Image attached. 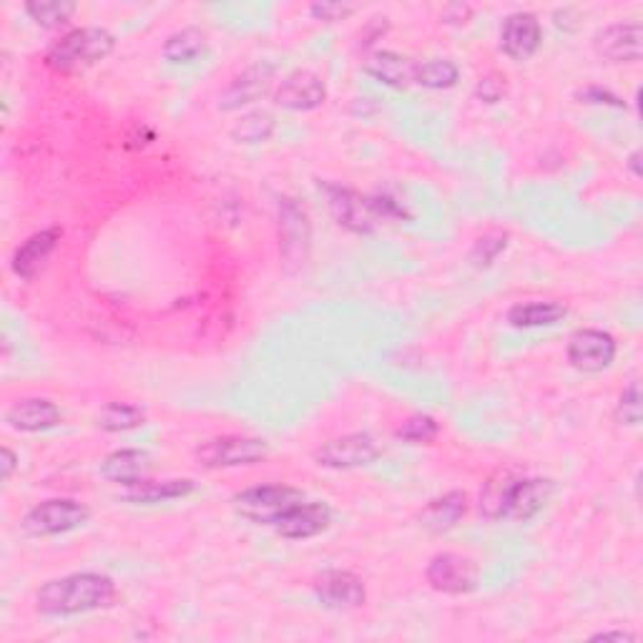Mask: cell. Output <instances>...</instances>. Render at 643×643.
I'll return each instance as SVG.
<instances>
[{
	"label": "cell",
	"mask_w": 643,
	"mask_h": 643,
	"mask_svg": "<svg viewBox=\"0 0 643 643\" xmlns=\"http://www.w3.org/2000/svg\"><path fill=\"white\" fill-rule=\"evenodd\" d=\"M61 242V229L59 227H48L41 229L26 239V242L16 249V254L11 259L13 274L21 277L23 282L36 280V274L43 270L48 257L56 252V247Z\"/></svg>",
	"instance_id": "obj_19"
},
{
	"label": "cell",
	"mask_w": 643,
	"mask_h": 643,
	"mask_svg": "<svg viewBox=\"0 0 643 643\" xmlns=\"http://www.w3.org/2000/svg\"><path fill=\"white\" fill-rule=\"evenodd\" d=\"M362 71L370 76V79L380 81L382 86H390V89H408L412 83V71H415V61L405 59L395 51H374L362 63Z\"/></svg>",
	"instance_id": "obj_22"
},
{
	"label": "cell",
	"mask_w": 643,
	"mask_h": 643,
	"mask_svg": "<svg viewBox=\"0 0 643 643\" xmlns=\"http://www.w3.org/2000/svg\"><path fill=\"white\" fill-rule=\"evenodd\" d=\"M147 422V412L133 402H106L96 415V425L103 433H129V430L141 428Z\"/></svg>",
	"instance_id": "obj_27"
},
{
	"label": "cell",
	"mask_w": 643,
	"mask_h": 643,
	"mask_svg": "<svg viewBox=\"0 0 643 643\" xmlns=\"http://www.w3.org/2000/svg\"><path fill=\"white\" fill-rule=\"evenodd\" d=\"M332 525V508L322 501H302L274 523L277 535L287 541H310Z\"/></svg>",
	"instance_id": "obj_17"
},
{
	"label": "cell",
	"mask_w": 643,
	"mask_h": 643,
	"mask_svg": "<svg viewBox=\"0 0 643 643\" xmlns=\"http://www.w3.org/2000/svg\"><path fill=\"white\" fill-rule=\"evenodd\" d=\"M555 480L551 478H515V483L505 501V521L528 523L543 513V508L553 501Z\"/></svg>",
	"instance_id": "obj_13"
},
{
	"label": "cell",
	"mask_w": 643,
	"mask_h": 643,
	"mask_svg": "<svg viewBox=\"0 0 643 643\" xmlns=\"http://www.w3.org/2000/svg\"><path fill=\"white\" fill-rule=\"evenodd\" d=\"M543 43V26L535 13L508 16L501 28V51L511 61H528L539 53Z\"/></svg>",
	"instance_id": "obj_16"
},
{
	"label": "cell",
	"mask_w": 643,
	"mask_h": 643,
	"mask_svg": "<svg viewBox=\"0 0 643 643\" xmlns=\"http://www.w3.org/2000/svg\"><path fill=\"white\" fill-rule=\"evenodd\" d=\"M113 51H117V36L99 26H83L48 48L43 61L56 73L73 76L109 59Z\"/></svg>",
	"instance_id": "obj_3"
},
{
	"label": "cell",
	"mask_w": 643,
	"mask_h": 643,
	"mask_svg": "<svg viewBox=\"0 0 643 643\" xmlns=\"http://www.w3.org/2000/svg\"><path fill=\"white\" fill-rule=\"evenodd\" d=\"M643 418V405H641V385L636 380L629 382V388L621 392L619 405H616V420L626 428H639Z\"/></svg>",
	"instance_id": "obj_32"
},
{
	"label": "cell",
	"mask_w": 643,
	"mask_h": 643,
	"mask_svg": "<svg viewBox=\"0 0 643 643\" xmlns=\"http://www.w3.org/2000/svg\"><path fill=\"white\" fill-rule=\"evenodd\" d=\"M626 167L631 169V174L636 177V179H641V177H643V169H641V151H639V149H633V151L629 153V159H626Z\"/></svg>",
	"instance_id": "obj_40"
},
{
	"label": "cell",
	"mask_w": 643,
	"mask_h": 643,
	"mask_svg": "<svg viewBox=\"0 0 643 643\" xmlns=\"http://www.w3.org/2000/svg\"><path fill=\"white\" fill-rule=\"evenodd\" d=\"M23 8L36 26L48 28V31L63 28L76 13V3L71 0H31Z\"/></svg>",
	"instance_id": "obj_30"
},
{
	"label": "cell",
	"mask_w": 643,
	"mask_h": 643,
	"mask_svg": "<svg viewBox=\"0 0 643 643\" xmlns=\"http://www.w3.org/2000/svg\"><path fill=\"white\" fill-rule=\"evenodd\" d=\"M314 596L330 611H352L364 606L368 589L358 573L328 571L314 581Z\"/></svg>",
	"instance_id": "obj_14"
},
{
	"label": "cell",
	"mask_w": 643,
	"mask_h": 643,
	"mask_svg": "<svg viewBox=\"0 0 643 643\" xmlns=\"http://www.w3.org/2000/svg\"><path fill=\"white\" fill-rule=\"evenodd\" d=\"M277 81V66L272 61H257L247 66L242 73H237L229 81L227 89L219 93V109L239 111L249 103L262 101L267 93H272Z\"/></svg>",
	"instance_id": "obj_10"
},
{
	"label": "cell",
	"mask_w": 643,
	"mask_h": 643,
	"mask_svg": "<svg viewBox=\"0 0 643 643\" xmlns=\"http://www.w3.org/2000/svg\"><path fill=\"white\" fill-rule=\"evenodd\" d=\"M151 455L147 450L139 448H123V450H113L111 455L103 458V463L99 468V473L103 480H109L113 485L121 488H131L147 480L151 473Z\"/></svg>",
	"instance_id": "obj_20"
},
{
	"label": "cell",
	"mask_w": 643,
	"mask_h": 643,
	"mask_svg": "<svg viewBox=\"0 0 643 643\" xmlns=\"http://www.w3.org/2000/svg\"><path fill=\"white\" fill-rule=\"evenodd\" d=\"M277 224H280V249L287 272H300L310 259L312 222L307 209L292 197L277 201Z\"/></svg>",
	"instance_id": "obj_5"
},
{
	"label": "cell",
	"mask_w": 643,
	"mask_h": 643,
	"mask_svg": "<svg viewBox=\"0 0 643 643\" xmlns=\"http://www.w3.org/2000/svg\"><path fill=\"white\" fill-rule=\"evenodd\" d=\"M6 422L18 433H46L61 425L63 412L48 398H23L8 408Z\"/></svg>",
	"instance_id": "obj_18"
},
{
	"label": "cell",
	"mask_w": 643,
	"mask_h": 643,
	"mask_svg": "<svg viewBox=\"0 0 643 643\" xmlns=\"http://www.w3.org/2000/svg\"><path fill=\"white\" fill-rule=\"evenodd\" d=\"M430 589L445 596H465L478 589L475 563L460 553H438L425 569Z\"/></svg>",
	"instance_id": "obj_11"
},
{
	"label": "cell",
	"mask_w": 643,
	"mask_h": 643,
	"mask_svg": "<svg viewBox=\"0 0 643 643\" xmlns=\"http://www.w3.org/2000/svg\"><path fill=\"white\" fill-rule=\"evenodd\" d=\"M207 33L201 31L197 26H187L181 28V31L171 33L167 38L164 48H161V53H164V59L169 63H177V66H187V63H194L199 61L201 56L207 53Z\"/></svg>",
	"instance_id": "obj_25"
},
{
	"label": "cell",
	"mask_w": 643,
	"mask_h": 643,
	"mask_svg": "<svg viewBox=\"0 0 643 643\" xmlns=\"http://www.w3.org/2000/svg\"><path fill=\"white\" fill-rule=\"evenodd\" d=\"M395 435L408 445H430L440 435V422L435 418L418 412V415H410L400 422Z\"/></svg>",
	"instance_id": "obj_31"
},
{
	"label": "cell",
	"mask_w": 643,
	"mask_h": 643,
	"mask_svg": "<svg viewBox=\"0 0 643 643\" xmlns=\"http://www.w3.org/2000/svg\"><path fill=\"white\" fill-rule=\"evenodd\" d=\"M468 513V495L463 491H450L440 498H433L420 511V525L430 533H448L463 521Z\"/></svg>",
	"instance_id": "obj_23"
},
{
	"label": "cell",
	"mask_w": 643,
	"mask_h": 643,
	"mask_svg": "<svg viewBox=\"0 0 643 643\" xmlns=\"http://www.w3.org/2000/svg\"><path fill=\"white\" fill-rule=\"evenodd\" d=\"M515 478L518 475L508 468L495 470V473L488 478L483 493H480V513H483L488 521H503L505 501H508V493H511V488L515 483Z\"/></svg>",
	"instance_id": "obj_26"
},
{
	"label": "cell",
	"mask_w": 643,
	"mask_h": 643,
	"mask_svg": "<svg viewBox=\"0 0 643 643\" xmlns=\"http://www.w3.org/2000/svg\"><path fill=\"white\" fill-rule=\"evenodd\" d=\"M277 131V119L272 111H249L244 113L242 119H239L234 127H232V139L237 143H247V147H252V143H264L274 137Z\"/></svg>",
	"instance_id": "obj_29"
},
{
	"label": "cell",
	"mask_w": 643,
	"mask_h": 643,
	"mask_svg": "<svg viewBox=\"0 0 643 643\" xmlns=\"http://www.w3.org/2000/svg\"><path fill=\"white\" fill-rule=\"evenodd\" d=\"M505 247H508V234L491 232V234L480 237L473 247V252H470V262L480 267V270H483V267H491L495 259L505 252Z\"/></svg>",
	"instance_id": "obj_33"
},
{
	"label": "cell",
	"mask_w": 643,
	"mask_h": 643,
	"mask_svg": "<svg viewBox=\"0 0 643 643\" xmlns=\"http://www.w3.org/2000/svg\"><path fill=\"white\" fill-rule=\"evenodd\" d=\"M505 91H508V83H505V76L501 73H488L475 83V99L483 103H491V106L503 101Z\"/></svg>",
	"instance_id": "obj_34"
},
{
	"label": "cell",
	"mask_w": 643,
	"mask_h": 643,
	"mask_svg": "<svg viewBox=\"0 0 643 643\" xmlns=\"http://www.w3.org/2000/svg\"><path fill=\"white\" fill-rule=\"evenodd\" d=\"M579 99L585 103H601V106H613V109H626V101L621 99L609 89H601V86H589L579 93Z\"/></svg>",
	"instance_id": "obj_35"
},
{
	"label": "cell",
	"mask_w": 643,
	"mask_h": 643,
	"mask_svg": "<svg viewBox=\"0 0 643 643\" xmlns=\"http://www.w3.org/2000/svg\"><path fill=\"white\" fill-rule=\"evenodd\" d=\"M619 342L611 332L583 328L575 330L569 338V348H565V358H569L571 368L583 374H599L609 370L616 362Z\"/></svg>",
	"instance_id": "obj_9"
},
{
	"label": "cell",
	"mask_w": 643,
	"mask_h": 643,
	"mask_svg": "<svg viewBox=\"0 0 643 643\" xmlns=\"http://www.w3.org/2000/svg\"><path fill=\"white\" fill-rule=\"evenodd\" d=\"M593 641H636V633L631 631H599L591 636Z\"/></svg>",
	"instance_id": "obj_39"
},
{
	"label": "cell",
	"mask_w": 643,
	"mask_h": 643,
	"mask_svg": "<svg viewBox=\"0 0 643 643\" xmlns=\"http://www.w3.org/2000/svg\"><path fill=\"white\" fill-rule=\"evenodd\" d=\"M569 314V307L555 302V300H533V302H521L513 304L508 310L505 320L515 330H535V328H553L565 320Z\"/></svg>",
	"instance_id": "obj_24"
},
{
	"label": "cell",
	"mask_w": 643,
	"mask_h": 643,
	"mask_svg": "<svg viewBox=\"0 0 643 643\" xmlns=\"http://www.w3.org/2000/svg\"><path fill=\"white\" fill-rule=\"evenodd\" d=\"M593 51L609 63H639L643 53L641 23H613L593 36Z\"/></svg>",
	"instance_id": "obj_15"
},
{
	"label": "cell",
	"mask_w": 643,
	"mask_h": 643,
	"mask_svg": "<svg viewBox=\"0 0 643 643\" xmlns=\"http://www.w3.org/2000/svg\"><path fill=\"white\" fill-rule=\"evenodd\" d=\"M307 501L302 491H297L292 485L272 483V485H254L247 488V491L237 493L232 498L234 511L252 521L257 525H272L292 511L294 505H300Z\"/></svg>",
	"instance_id": "obj_4"
},
{
	"label": "cell",
	"mask_w": 643,
	"mask_h": 643,
	"mask_svg": "<svg viewBox=\"0 0 643 643\" xmlns=\"http://www.w3.org/2000/svg\"><path fill=\"white\" fill-rule=\"evenodd\" d=\"M197 491V483L189 478H171V480H141V483L123 488V501L133 505H153L181 501Z\"/></svg>",
	"instance_id": "obj_21"
},
{
	"label": "cell",
	"mask_w": 643,
	"mask_h": 643,
	"mask_svg": "<svg viewBox=\"0 0 643 643\" xmlns=\"http://www.w3.org/2000/svg\"><path fill=\"white\" fill-rule=\"evenodd\" d=\"M119 589L111 575L83 571L43 583L36 593V611L46 619H71L111 609Z\"/></svg>",
	"instance_id": "obj_1"
},
{
	"label": "cell",
	"mask_w": 643,
	"mask_h": 643,
	"mask_svg": "<svg viewBox=\"0 0 643 643\" xmlns=\"http://www.w3.org/2000/svg\"><path fill=\"white\" fill-rule=\"evenodd\" d=\"M470 16H473V8L463 6V3H453V6H448L445 11H443L445 23H465Z\"/></svg>",
	"instance_id": "obj_37"
},
{
	"label": "cell",
	"mask_w": 643,
	"mask_h": 643,
	"mask_svg": "<svg viewBox=\"0 0 643 643\" xmlns=\"http://www.w3.org/2000/svg\"><path fill=\"white\" fill-rule=\"evenodd\" d=\"M320 191L328 201L334 222L352 234H374L385 222H405L408 209L388 194H360L350 187L320 181Z\"/></svg>",
	"instance_id": "obj_2"
},
{
	"label": "cell",
	"mask_w": 643,
	"mask_h": 643,
	"mask_svg": "<svg viewBox=\"0 0 643 643\" xmlns=\"http://www.w3.org/2000/svg\"><path fill=\"white\" fill-rule=\"evenodd\" d=\"M91 521L89 505H83L73 498H51L33 505L23 518V531L31 539H53L71 531H79Z\"/></svg>",
	"instance_id": "obj_6"
},
{
	"label": "cell",
	"mask_w": 643,
	"mask_h": 643,
	"mask_svg": "<svg viewBox=\"0 0 643 643\" xmlns=\"http://www.w3.org/2000/svg\"><path fill=\"white\" fill-rule=\"evenodd\" d=\"M382 448L378 440L368 433H350L342 438H332L314 450L312 458L320 468L328 470H354L378 463Z\"/></svg>",
	"instance_id": "obj_8"
},
{
	"label": "cell",
	"mask_w": 643,
	"mask_h": 643,
	"mask_svg": "<svg viewBox=\"0 0 643 643\" xmlns=\"http://www.w3.org/2000/svg\"><path fill=\"white\" fill-rule=\"evenodd\" d=\"M358 8L348 3H314L310 6V13L317 21H342V18L352 16Z\"/></svg>",
	"instance_id": "obj_36"
},
{
	"label": "cell",
	"mask_w": 643,
	"mask_h": 643,
	"mask_svg": "<svg viewBox=\"0 0 643 643\" xmlns=\"http://www.w3.org/2000/svg\"><path fill=\"white\" fill-rule=\"evenodd\" d=\"M267 455H270L267 440L249 435H219L197 448V460L209 470L259 465Z\"/></svg>",
	"instance_id": "obj_7"
},
{
	"label": "cell",
	"mask_w": 643,
	"mask_h": 643,
	"mask_svg": "<svg viewBox=\"0 0 643 643\" xmlns=\"http://www.w3.org/2000/svg\"><path fill=\"white\" fill-rule=\"evenodd\" d=\"M0 468H3V480L8 483V480L13 478V473H16V468H18V455L13 453L11 448H3L0 450Z\"/></svg>",
	"instance_id": "obj_38"
},
{
	"label": "cell",
	"mask_w": 643,
	"mask_h": 643,
	"mask_svg": "<svg viewBox=\"0 0 643 643\" xmlns=\"http://www.w3.org/2000/svg\"><path fill=\"white\" fill-rule=\"evenodd\" d=\"M460 81V66L450 59H430L415 63L412 71V83L422 86L428 91H448Z\"/></svg>",
	"instance_id": "obj_28"
},
{
	"label": "cell",
	"mask_w": 643,
	"mask_h": 643,
	"mask_svg": "<svg viewBox=\"0 0 643 643\" xmlns=\"http://www.w3.org/2000/svg\"><path fill=\"white\" fill-rule=\"evenodd\" d=\"M272 99L274 106H280L284 111L307 113L320 109V106L328 101V83H324L322 76H317L314 71L297 69L292 73H287L284 79L277 83Z\"/></svg>",
	"instance_id": "obj_12"
}]
</instances>
